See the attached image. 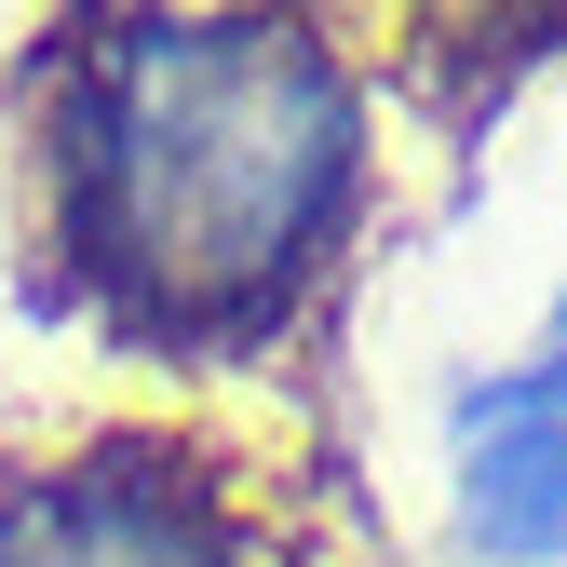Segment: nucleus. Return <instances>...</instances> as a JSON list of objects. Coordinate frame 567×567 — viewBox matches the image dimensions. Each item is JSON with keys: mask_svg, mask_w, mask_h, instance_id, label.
I'll return each mask as SVG.
<instances>
[{"mask_svg": "<svg viewBox=\"0 0 567 567\" xmlns=\"http://www.w3.org/2000/svg\"><path fill=\"white\" fill-rule=\"evenodd\" d=\"M460 405H540V419H567V284H554V311H540V338L514 351L501 379H473Z\"/></svg>", "mask_w": 567, "mask_h": 567, "instance_id": "4", "label": "nucleus"}, {"mask_svg": "<svg viewBox=\"0 0 567 567\" xmlns=\"http://www.w3.org/2000/svg\"><path fill=\"white\" fill-rule=\"evenodd\" d=\"M41 82L54 257L122 351H270L365 230L379 109L311 14H109Z\"/></svg>", "mask_w": 567, "mask_h": 567, "instance_id": "1", "label": "nucleus"}, {"mask_svg": "<svg viewBox=\"0 0 567 567\" xmlns=\"http://www.w3.org/2000/svg\"><path fill=\"white\" fill-rule=\"evenodd\" d=\"M446 540L460 567H567V419L446 405Z\"/></svg>", "mask_w": 567, "mask_h": 567, "instance_id": "3", "label": "nucleus"}, {"mask_svg": "<svg viewBox=\"0 0 567 567\" xmlns=\"http://www.w3.org/2000/svg\"><path fill=\"white\" fill-rule=\"evenodd\" d=\"M0 567H284L257 486L189 433H95L0 473Z\"/></svg>", "mask_w": 567, "mask_h": 567, "instance_id": "2", "label": "nucleus"}]
</instances>
